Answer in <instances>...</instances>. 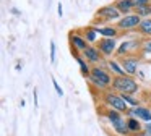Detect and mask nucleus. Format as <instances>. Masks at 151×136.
Segmentation results:
<instances>
[{"label":"nucleus","instance_id":"nucleus-18","mask_svg":"<svg viewBox=\"0 0 151 136\" xmlns=\"http://www.w3.org/2000/svg\"><path fill=\"white\" fill-rule=\"evenodd\" d=\"M96 34H98V32H96V29L94 28H88L86 29V41L88 42H94L96 41Z\"/></svg>","mask_w":151,"mask_h":136},{"label":"nucleus","instance_id":"nucleus-25","mask_svg":"<svg viewBox=\"0 0 151 136\" xmlns=\"http://www.w3.org/2000/svg\"><path fill=\"white\" fill-rule=\"evenodd\" d=\"M143 52H146V54H151V39L150 41H146L143 44Z\"/></svg>","mask_w":151,"mask_h":136},{"label":"nucleus","instance_id":"nucleus-1","mask_svg":"<svg viewBox=\"0 0 151 136\" xmlns=\"http://www.w3.org/2000/svg\"><path fill=\"white\" fill-rule=\"evenodd\" d=\"M112 86L115 91L122 92V96H132V94L138 92V84L128 76H117L112 81Z\"/></svg>","mask_w":151,"mask_h":136},{"label":"nucleus","instance_id":"nucleus-28","mask_svg":"<svg viewBox=\"0 0 151 136\" xmlns=\"http://www.w3.org/2000/svg\"><path fill=\"white\" fill-rule=\"evenodd\" d=\"M33 97H34V105H37V94H36V89L33 92Z\"/></svg>","mask_w":151,"mask_h":136},{"label":"nucleus","instance_id":"nucleus-14","mask_svg":"<svg viewBox=\"0 0 151 136\" xmlns=\"http://www.w3.org/2000/svg\"><path fill=\"white\" fill-rule=\"evenodd\" d=\"M138 45V41H125L124 44L119 47V50H117V55H124V54H127L128 50H130L132 47H137Z\"/></svg>","mask_w":151,"mask_h":136},{"label":"nucleus","instance_id":"nucleus-5","mask_svg":"<svg viewBox=\"0 0 151 136\" xmlns=\"http://www.w3.org/2000/svg\"><path fill=\"white\" fill-rule=\"evenodd\" d=\"M141 23L140 16L138 15H127L125 18H122L120 21H119V28L120 29H133V28H138Z\"/></svg>","mask_w":151,"mask_h":136},{"label":"nucleus","instance_id":"nucleus-7","mask_svg":"<svg viewBox=\"0 0 151 136\" xmlns=\"http://www.w3.org/2000/svg\"><path fill=\"white\" fill-rule=\"evenodd\" d=\"M115 49V39L114 37H107V39H101L99 41V50L102 55H111Z\"/></svg>","mask_w":151,"mask_h":136},{"label":"nucleus","instance_id":"nucleus-2","mask_svg":"<svg viewBox=\"0 0 151 136\" xmlns=\"http://www.w3.org/2000/svg\"><path fill=\"white\" fill-rule=\"evenodd\" d=\"M107 118H109V122L112 123V128L115 130V133H119V135H127L128 133L127 120L120 115V112H117V110L112 109L111 112L107 113Z\"/></svg>","mask_w":151,"mask_h":136},{"label":"nucleus","instance_id":"nucleus-16","mask_svg":"<svg viewBox=\"0 0 151 136\" xmlns=\"http://www.w3.org/2000/svg\"><path fill=\"white\" fill-rule=\"evenodd\" d=\"M138 29H140L143 34L151 36V19H143V21L140 23V26H138Z\"/></svg>","mask_w":151,"mask_h":136},{"label":"nucleus","instance_id":"nucleus-3","mask_svg":"<svg viewBox=\"0 0 151 136\" xmlns=\"http://www.w3.org/2000/svg\"><path fill=\"white\" fill-rule=\"evenodd\" d=\"M89 81H91L93 84H96L98 87L104 89V87H107L109 84H111V74H109L107 71H104L102 68L96 67V68H93L91 73H89Z\"/></svg>","mask_w":151,"mask_h":136},{"label":"nucleus","instance_id":"nucleus-20","mask_svg":"<svg viewBox=\"0 0 151 136\" xmlns=\"http://www.w3.org/2000/svg\"><path fill=\"white\" fill-rule=\"evenodd\" d=\"M76 60H78V65H80V68H81V73L83 74H89V73H91V71H89V68H88V65L83 62V58L76 57Z\"/></svg>","mask_w":151,"mask_h":136},{"label":"nucleus","instance_id":"nucleus-23","mask_svg":"<svg viewBox=\"0 0 151 136\" xmlns=\"http://www.w3.org/2000/svg\"><path fill=\"white\" fill-rule=\"evenodd\" d=\"M50 62H55V42H50Z\"/></svg>","mask_w":151,"mask_h":136},{"label":"nucleus","instance_id":"nucleus-15","mask_svg":"<svg viewBox=\"0 0 151 136\" xmlns=\"http://www.w3.org/2000/svg\"><path fill=\"white\" fill-rule=\"evenodd\" d=\"M127 125H128V131H132V133H138L140 131V123H138V120L137 118H133V117H130V118L127 120Z\"/></svg>","mask_w":151,"mask_h":136},{"label":"nucleus","instance_id":"nucleus-17","mask_svg":"<svg viewBox=\"0 0 151 136\" xmlns=\"http://www.w3.org/2000/svg\"><path fill=\"white\" fill-rule=\"evenodd\" d=\"M107 65H109V68H111L112 71H115V73H117V76H125V70L117 63V62H109Z\"/></svg>","mask_w":151,"mask_h":136},{"label":"nucleus","instance_id":"nucleus-29","mask_svg":"<svg viewBox=\"0 0 151 136\" xmlns=\"http://www.w3.org/2000/svg\"><path fill=\"white\" fill-rule=\"evenodd\" d=\"M150 99H151V96H150Z\"/></svg>","mask_w":151,"mask_h":136},{"label":"nucleus","instance_id":"nucleus-10","mask_svg":"<svg viewBox=\"0 0 151 136\" xmlns=\"http://www.w3.org/2000/svg\"><path fill=\"white\" fill-rule=\"evenodd\" d=\"M93 28L96 29V32L101 36H104L106 39L107 37H115L117 36V29L112 28V26H104V28H98V26H93Z\"/></svg>","mask_w":151,"mask_h":136},{"label":"nucleus","instance_id":"nucleus-19","mask_svg":"<svg viewBox=\"0 0 151 136\" xmlns=\"http://www.w3.org/2000/svg\"><path fill=\"white\" fill-rule=\"evenodd\" d=\"M137 13H138V16H146V15H150V13H151V6H150V5L138 6V8H137Z\"/></svg>","mask_w":151,"mask_h":136},{"label":"nucleus","instance_id":"nucleus-26","mask_svg":"<svg viewBox=\"0 0 151 136\" xmlns=\"http://www.w3.org/2000/svg\"><path fill=\"white\" fill-rule=\"evenodd\" d=\"M141 136H151V122L146 123V126H145V131Z\"/></svg>","mask_w":151,"mask_h":136},{"label":"nucleus","instance_id":"nucleus-6","mask_svg":"<svg viewBox=\"0 0 151 136\" xmlns=\"http://www.w3.org/2000/svg\"><path fill=\"white\" fill-rule=\"evenodd\" d=\"M119 15H120V11H119V8L115 5H106L98 10V16H102L106 19H115L119 18Z\"/></svg>","mask_w":151,"mask_h":136},{"label":"nucleus","instance_id":"nucleus-8","mask_svg":"<svg viewBox=\"0 0 151 136\" xmlns=\"http://www.w3.org/2000/svg\"><path fill=\"white\" fill-rule=\"evenodd\" d=\"M122 68L125 70V73L128 74H135L138 70V58L135 57H127L122 60Z\"/></svg>","mask_w":151,"mask_h":136},{"label":"nucleus","instance_id":"nucleus-9","mask_svg":"<svg viewBox=\"0 0 151 136\" xmlns=\"http://www.w3.org/2000/svg\"><path fill=\"white\" fill-rule=\"evenodd\" d=\"M130 115L133 117H138V118L145 120V122L150 123L151 122V110L146 109V107H133V109L130 110Z\"/></svg>","mask_w":151,"mask_h":136},{"label":"nucleus","instance_id":"nucleus-27","mask_svg":"<svg viewBox=\"0 0 151 136\" xmlns=\"http://www.w3.org/2000/svg\"><path fill=\"white\" fill-rule=\"evenodd\" d=\"M57 11H59V16L63 15V8H62V3H59V6H57Z\"/></svg>","mask_w":151,"mask_h":136},{"label":"nucleus","instance_id":"nucleus-21","mask_svg":"<svg viewBox=\"0 0 151 136\" xmlns=\"http://www.w3.org/2000/svg\"><path fill=\"white\" fill-rule=\"evenodd\" d=\"M133 2V6L138 8V6H145V5H150V0H132Z\"/></svg>","mask_w":151,"mask_h":136},{"label":"nucleus","instance_id":"nucleus-4","mask_svg":"<svg viewBox=\"0 0 151 136\" xmlns=\"http://www.w3.org/2000/svg\"><path fill=\"white\" fill-rule=\"evenodd\" d=\"M106 104H109V105H111L114 110H117V112H124V110H127V102L124 100L122 96L106 94Z\"/></svg>","mask_w":151,"mask_h":136},{"label":"nucleus","instance_id":"nucleus-24","mask_svg":"<svg viewBox=\"0 0 151 136\" xmlns=\"http://www.w3.org/2000/svg\"><path fill=\"white\" fill-rule=\"evenodd\" d=\"M52 84H54V87H55V91H57V94H59V96H60V97H62V96H63V91H62V87H60V86H59V83H57V81H55V79H52Z\"/></svg>","mask_w":151,"mask_h":136},{"label":"nucleus","instance_id":"nucleus-13","mask_svg":"<svg viewBox=\"0 0 151 136\" xmlns=\"http://www.w3.org/2000/svg\"><path fill=\"white\" fill-rule=\"evenodd\" d=\"M115 6L119 8V11H120V13H128L132 8H135L132 0H119V2L115 3Z\"/></svg>","mask_w":151,"mask_h":136},{"label":"nucleus","instance_id":"nucleus-12","mask_svg":"<svg viewBox=\"0 0 151 136\" xmlns=\"http://www.w3.org/2000/svg\"><path fill=\"white\" fill-rule=\"evenodd\" d=\"M85 57L88 58L89 62H99L102 58V54L99 52V49H94V47H88L85 50Z\"/></svg>","mask_w":151,"mask_h":136},{"label":"nucleus","instance_id":"nucleus-22","mask_svg":"<svg viewBox=\"0 0 151 136\" xmlns=\"http://www.w3.org/2000/svg\"><path fill=\"white\" fill-rule=\"evenodd\" d=\"M122 97H124V100L127 104H130V105H133V107H138V102L133 99V97H130V96H122Z\"/></svg>","mask_w":151,"mask_h":136},{"label":"nucleus","instance_id":"nucleus-11","mask_svg":"<svg viewBox=\"0 0 151 136\" xmlns=\"http://www.w3.org/2000/svg\"><path fill=\"white\" fill-rule=\"evenodd\" d=\"M70 39H72V44L75 45L76 49H80V50H83V52H85L86 49L89 47V45H88V41H86V39H83L81 36L72 34V36H70Z\"/></svg>","mask_w":151,"mask_h":136}]
</instances>
